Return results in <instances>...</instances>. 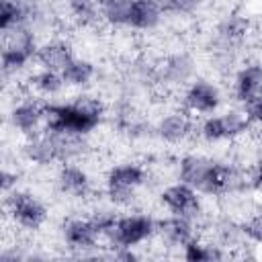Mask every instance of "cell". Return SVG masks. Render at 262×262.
<instances>
[{"mask_svg":"<svg viewBox=\"0 0 262 262\" xmlns=\"http://www.w3.org/2000/svg\"><path fill=\"white\" fill-rule=\"evenodd\" d=\"M98 231L90 219H74L63 227V239L72 250H88L98 242Z\"/></svg>","mask_w":262,"mask_h":262,"instance_id":"cell-15","label":"cell"},{"mask_svg":"<svg viewBox=\"0 0 262 262\" xmlns=\"http://www.w3.org/2000/svg\"><path fill=\"white\" fill-rule=\"evenodd\" d=\"M16 184V174H10L8 170L2 172V180H0V186H2V192H10V188Z\"/></svg>","mask_w":262,"mask_h":262,"instance_id":"cell-30","label":"cell"},{"mask_svg":"<svg viewBox=\"0 0 262 262\" xmlns=\"http://www.w3.org/2000/svg\"><path fill=\"white\" fill-rule=\"evenodd\" d=\"M70 10H72V16L82 27L94 25L98 20V16L102 14L96 0H70Z\"/></svg>","mask_w":262,"mask_h":262,"instance_id":"cell-22","label":"cell"},{"mask_svg":"<svg viewBox=\"0 0 262 262\" xmlns=\"http://www.w3.org/2000/svg\"><path fill=\"white\" fill-rule=\"evenodd\" d=\"M35 59L41 63L43 70H53V72L61 74L70 66V61L74 59V53H72L68 43H63V41H49V43H43L37 49Z\"/></svg>","mask_w":262,"mask_h":262,"instance_id":"cell-14","label":"cell"},{"mask_svg":"<svg viewBox=\"0 0 262 262\" xmlns=\"http://www.w3.org/2000/svg\"><path fill=\"white\" fill-rule=\"evenodd\" d=\"M10 123L23 135L33 137L39 131L41 123H45V102L39 100H23L10 111Z\"/></svg>","mask_w":262,"mask_h":262,"instance_id":"cell-8","label":"cell"},{"mask_svg":"<svg viewBox=\"0 0 262 262\" xmlns=\"http://www.w3.org/2000/svg\"><path fill=\"white\" fill-rule=\"evenodd\" d=\"M104 106L94 96H78L70 104H45V131L86 135L102 121Z\"/></svg>","mask_w":262,"mask_h":262,"instance_id":"cell-1","label":"cell"},{"mask_svg":"<svg viewBox=\"0 0 262 262\" xmlns=\"http://www.w3.org/2000/svg\"><path fill=\"white\" fill-rule=\"evenodd\" d=\"M31 84H33L41 94L51 96V94H57V92L63 88L66 80H63V76H61L59 72H53V70H41V72H37V74L31 78Z\"/></svg>","mask_w":262,"mask_h":262,"instance_id":"cell-21","label":"cell"},{"mask_svg":"<svg viewBox=\"0 0 262 262\" xmlns=\"http://www.w3.org/2000/svg\"><path fill=\"white\" fill-rule=\"evenodd\" d=\"M248 184H250L252 188H262V160H260V162H258V164L252 168Z\"/></svg>","mask_w":262,"mask_h":262,"instance_id":"cell-29","label":"cell"},{"mask_svg":"<svg viewBox=\"0 0 262 262\" xmlns=\"http://www.w3.org/2000/svg\"><path fill=\"white\" fill-rule=\"evenodd\" d=\"M233 92L239 102H250L262 94V66L252 63L237 72L233 82Z\"/></svg>","mask_w":262,"mask_h":262,"instance_id":"cell-13","label":"cell"},{"mask_svg":"<svg viewBox=\"0 0 262 262\" xmlns=\"http://www.w3.org/2000/svg\"><path fill=\"white\" fill-rule=\"evenodd\" d=\"M184 260H188V262H209V260H219V258H223V254L217 250V248H213V246H205V244H201L199 239H190L186 246H184Z\"/></svg>","mask_w":262,"mask_h":262,"instance_id":"cell-24","label":"cell"},{"mask_svg":"<svg viewBox=\"0 0 262 262\" xmlns=\"http://www.w3.org/2000/svg\"><path fill=\"white\" fill-rule=\"evenodd\" d=\"M162 203L172 215H180L186 219H194L201 213V201L196 190L184 182L172 184L162 190Z\"/></svg>","mask_w":262,"mask_h":262,"instance_id":"cell-7","label":"cell"},{"mask_svg":"<svg viewBox=\"0 0 262 262\" xmlns=\"http://www.w3.org/2000/svg\"><path fill=\"white\" fill-rule=\"evenodd\" d=\"M35 35L27 25H16L2 31V72L10 74L27 66L37 55Z\"/></svg>","mask_w":262,"mask_h":262,"instance_id":"cell-2","label":"cell"},{"mask_svg":"<svg viewBox=\"0 0 262 262\" xmlns=\"http://www.w3.org/2000/svg\"><path fill=\"white\" fill-rule=\"evenodd\" d=\"M199 0H162L164 12H190L194 10Z\"/></svg>","mask_w":262,"mask_h":262,"instance_id":"cell-27","label":"cell"},{"mask_svg":"<svg viewBox=\"0 0 262 262\" xmlns=\"http://www.w3.org/2000/svg\"><path fill=\"white\" fill-rule=\"evenodd\" d=\"M244 113H246V117H248L252 123H260V125H262V94H260L258 98L246 102V104H244Z\"/></svg>","mask_w":262,"mask_h":262,"instance_id":"cell-28","label":"cell"},{"mask_svg":"<svg viewBox=\"0 0 262 262\" xmlns=\"http://www.w3.org/2000/svg\"><path fill=\"white\" fill-rule=\"evenodd\" d=\"M219 100H221L219 98V90L211 82H205V80L192 82L190 88L184 94V106H186V111L201 113V115L213 113L219 106Z\"/></svg>","mask_w":262,"mask_h":262,"instance_id":"cell-10","label":"cell"},{"mask_svg":"<svg viewBox=\"0 0 262 262\" xmlns=\"http://www.w3.org/2000/svg\"><path fill=\"white\" fill-rule=\"evenodd\" d=\"M192 131V121L186 113H170L166 115L160 125H158V133L164 141L168 143H180L184 141Z\"/></svg>","mask_w":262,"mask_h":262,"instance_id":"cell-17","label":"cell"},{"mask_svg":"<svg viewBox=\"0 0 262 262\" xmlns=\"http://www.w3.org/2000/svg\"><path fill=\"white\" fill-rule=\"evenodd\" d=\"M156 233V221L147 215L119 217L113 233L108 235L113 248H133Z\"/></svg>","mask_w":262,"mask_h":262,"instance_id":"cell-4","label":"cell"},{"mask_svg":"<svg viewBox=\"0 0 262 262\" xmlns=\"http://www.w3.org/2000/svg\"><path fill=\"white\" fill-rule=\"evenodd\" d=\"M213 166V160L203 156H184L178 164V178L180 182L192 186L194 190H203L205 180L209 176V170Z\"/></svg>","mask_w":262,"mask_h":262,"instance_id":"cell-12","label":"cell"},{"mask_svg":"<svg viewBox=\"0 0 262 262\" xmlns=\"http://www.w3.org/2000/svg\"><path fill=\"white\" fill-rule=\"evenodd\" d=\"M66 84H72V86H84L90 82V78L94 76V66L86 59H72L70 66L61 72Z\"/></svg>","mask_w":262,"mask_h":262,"instance_id":"cell-20","label":"cell"},{"mask_svg":"<svg viewBox=\"0 0 262 262\" xmlns=\"http://www.w3.org/2000/svg\"><path fill=\"white\" fill-rule=\"evenodd\" d=\"M145 182V170L137 164L115 166L106 174V194L115 205H129L135 199V188Z\"/></svg>","mask_w":262,"mask_h":262,"instance_id":"cell-3","label":"cell"},{"mask_svg":"<svg viewBox=\"0 0 262 262\" xmlns=\"http://www.w3.org/2000/svg\"><path fill=\"white\" fill-rule=\"evenodd\" d=\"M252 121L246 117V113H225L221 117H209L201 125V135L207 141H221V139H233L250 129Z\"/></svg>","mask_w":262,"mask_h":262,"instance_id":"cell-6","label":"cell"},{"mask_svg":"<svg viewBox=\"0 0 262 262\" xmlns=\"http://www.w3.org/2000/svg\"><path fill=\"white\" fill-rule=\"evenodd\" d=\"M96 2H98L100 10H104V8H115V6H127L133 0H96Z\"/></svg>","mask_w":262,"mask_h":262,"instance_id":"cell-31","label":"cell"},{"mask_svg":"<svg viewBox=\"0 0 262 262\" xmlns=\"http://www.w3.org/2000/svg\"><path fill=\"white\" fill-rule=\"evenodd\" d=\"M156 231L162 235V239L170 246H186L194 235H192V225L190 219L180 217V215H172L168 219H160L156 223Z\"/></svg>","mask_w":262,"mask_h":262,"instance_id":"cell-16","label":"cell"},{"mask_svg":"<svg viewBox=\"0 0 262 262\" xmlns=\"http://www.w3.org/2000/svg\"><path fill=\"white\" fill-rule=\"evenodd\" d=\"M90 221H92V225L96 227V231H98L100 237H102V235L108 237V235L113 233V229H115L119 217H117L115 213H111V211H96V213L90 217Z\"/></svg>","mask_w":262,"mask_h":262,"instance_id":"cell-25","label":"cell"},{"mask_svg":"<svg viewBox=\"0 0 262 262\" xmlns=\"http://www.w3.org/2000/svg\"><path fill=\"white\" fill-rule=\"evenodd\" d=\"M25 156L41 166L59 162V151H57V141H55V133L51 131H41L33 137H29L27 145H25Z\"/></svg>","mask_w":262,"mask_h":262,"instance_id":"cell-11","label":"cell"},{"mask_svg":"<svg viewBox=\"0 0 262 262\" xmlns=\"http://www.w3.org/2000/svg\"><path fill=\"white\" fill-rule=\"evenodd\" d=\"M248 33V20L244 16L231 14L219 25V39L225 43H235Z\"/></svg>","mask_w":262,"mask_h":262,"instance_id":"cell-23","label":"cell"},{"mask_svg":"<svg viewBox=\"0 0 262 262\" xmlns=\"http://www.w3.org/2000/svg\"><path fill=\"white\" fill-rule=\"evenodd\" d=\"M242 233H244L248 239L262 244V213H256L254 217H250V219L242 225Z\"/></svg>","mask_w":262,"mask_h":262,"instance_id":"cell-26","label":"cell"},{"mask_svg":"<svg viewBox=\"0 0 262 262\" xmlns=\"http://www.w3.org/2000/svg\"><path fill=\"white\" fill-rule=\"evenodd\" d=\"M190 72H192V61L186 55H172L164 61L162 78L170 84H182L188 80Z\"/></svg>","mask_w":262,"mask_h":262,"instance_id":"cell-19","label":"cell"},{"mask_svg":"<svg viewBox=\"0 0 262 262\" xmlns=\"http://www.w3.org/2000/svg\"><path fill=\"white\" fill-rule=\"evenodd\" d=\"M57 186L61 192L72 194V196H86L90 192V180L88 174L78 168V166H70L63 164L59 174H57Z\"/></svg>","mask_w":262,"mask_h":262,"instance_id":"cell-18","label":"cell"},{"mask_svg":"<svg viewBox=\"0 0 262 262\" xmlns=\"http://www.w3.org/2000/svg\"><path fill=\"white\" fill-rule=\"evenodd\" d=\"M6 194H8L6 196V209L20 227L39 229L45 223L47 211L33 194L23 192V190H12V192H6Z\"/></svg>","mask_w":262,"mask_h":262,"instance_id":"cell-5","label":"cell"},{"mask_svg":"<svg viewBox=\"0 0 262 262\" xmlns=\"http://www.w3.org/2000/svg\"><path fill=\"white\" fill-rule=\"evenodd\" d=\"M164 6L162 0H133L127 8V16H125V27L131 29H154L160 18H162Z\"/></svg>","mask_w":262,"mask_h":262,"instance_id":"cell-9","label":"cell"}]
</instances>
